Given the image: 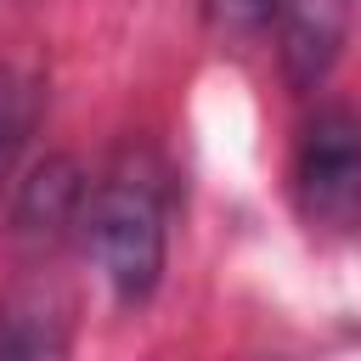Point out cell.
<instances>
[{"instance_id":"cell-2","label":"cell","mask_w":361,"mask_h":361,"mask_svg":"<svg viewBox=\"0 0 361 361\" xmlns=\"http://www.w3.org/2000/svg\"><path fill=\"white\" fill-rule=\"evenodd\" d=\"M293 203L316 231L361 226V118L327 107L305 124L293 158Z\"/></svg>"},{"instance_id":"cell-6","label":"cell","mask_w":361,"mask_h":361,"mask_svg":"<svg viewBox=\"0 0 361 361\" xmlns=\"http://www.w3.org/2000/svg\"><path fill=\"white\" fill-rule=\"evenodd\" d=\"M34 118H39V85L23 68H0V186L11 180V169L34 135Z\"/></svg>"},{"instance_id":"cell-5","label":"cell","mask_w":361,"mask_h":361,"mask_svg":"<svg viewBox=\"0 0 361 361\" xmlns=\"http://www.w3.org/2000/svg\"><path fill=\"white\" fill-rule=\"evenodd\" d=\"M68 350V316L45 293H23L0 310V355H62Z\"/></svg>"},{"instance_id":"cell-7","label":"cell","mask_w":361,"mask_h":361,"mask_svg":"<svg viewBox=\"0 0 361 361\" xmlns=\"http://www.w3.org/2000/svg\"><path fill=\"white\" fill-rule=\"evenodd\" d=\"M282 0H203V17L220 28V34H259L271 17H276Z\"/></svg>"},{"instance_id":"cell-1","label":"cell","mask_w":361,"mask_h":361,"mask_svg":"<svg viewBox=\"0 0 361 361\" xmlns=\"http://www.w3.org/2000/svg\"><path fill=\"white\" fill-rule=\"evenodd\" d=\"M85 237H90V254L118 305L152 299V288L164 276V203H158L152 180H141V175L102 180L85 209Z\"/></svg>"},{"instance_id":"cell-3","label":"cell","mask_w":361,"mask_h":361,"mask_svg":"<svg viewBox=\"0 0 361 361\" xmlns=\"http://www.w3.org/2000/svg\"><path fill=\"white\" fill-rule=\"evenodd\" d=\"M85 209H90V180H85L79 158L56 152V158L34 164L28 180L17 186L11 237H17L23 248H56L73 226H85Z\"/></svg>"},{"instance_id":"cell-4","label":"cell","mask_w":361,"mask_h":361,"mask_svg":"<svg viewBox=\"0 0 361 361\" xmlns=\"http://www.w3.org/2000/svg\"><path fill=\"white\" fill-rule=\"evenodd\" d=\"M350 0H282L276 6V56L293 90H310L344 51Z\"/></svg>"}]
</instances>
